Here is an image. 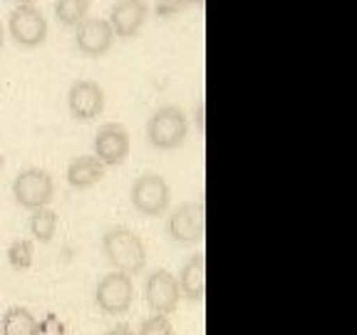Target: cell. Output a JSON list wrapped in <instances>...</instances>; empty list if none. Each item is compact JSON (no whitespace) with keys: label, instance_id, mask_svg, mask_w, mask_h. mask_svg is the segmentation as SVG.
<instances>
[{"label":"cell","instance_id":"obj_1","mask_svg":"<svg viewBox=\"0 0 357 335\" xmlns=\"http://www.w3.org/2000/svg\"><path fill=\"white\" fill-rule=\"evenodd\" d=\"M102 251H105L107 261L114 271L119 274L134 276L144 271L146 266V248L139 234H134L129 226H112L105 236H102Z\"/></svg>","mask_w":357,"mask_h":335},{"label":"cell","instance_id":"obj_2","mask_svg":"<svg viewBox=\"0 0 357 335\" xmlns=\"http://www.w3.org/2000/svg\"><path fill=\"white\" fill-rule=\"evenodd\" d=\"M186 134H189V119L176 105L159 107L146 122V140L154 149H178L186 142Z\"/></svg>","mask_w":357,"mask_h":335},{"label":"cell","instance_id":"obj_3","mask_svg":"<svg viewBox=\"0 0 357 335\" xmlns=\"http://www.w3.org/2000/svg\"><path fill=\"white\" fill-rule=\"evenodd\" d=\"M13 196L22 209H43L50 207V201L55 199V181L52 174L45 169L30 167L22 169L15 179H13Z\"/></svg>","mask_w":357,"mask_h":335},{"label":"cell","instance_id":"obj_4","mask_svg":"<svg viewBox=\"0 0 357 335\" xmlns=\"http://www.w3.org/2000/svg\"><path fill=\"white\" fill-rule=\"evenodd\" d=\"M129 199L142 216H162L172 204V189H169L167 179L162 174L146 172L134 179Z\"/></svg>","mask_w":357,"mask_h":335},{"label":"cell","instance_id":"obj_5","mask_svg":"<svg viewBox=\"0 0 357 335\" xmlns=\"http://www.w3.org/2000/svg\"><path fill=\"white\" fill-rule=\"evenodd\" d=\"M95 301L100 306V311H105L107 315H124L134 303L132 276L119 274V271L102 276L95 288Z\"/></svg>","mask_w":357,"mask_h":335},{"label":"cell","instance_id":"obj_6","mask_svg":"<svg viewBox=\"0 0 357 335\" xmlns=\"http://www.w3.org/2000/svg\"><path fill=\"white\" fill-rule=\"evenodd\" d=\"M169 236L176 244H201L206 234V211H204V201H189L174 209L169 216Z\"/></svg>","mask_w":357,"mask_h":335},{"label":"cell","instance_id":"obj_7","mask_svg":"<svg viewBox=\"0 0 357 335\" xmlns=\"http://www.w3.org/2000/svg\"><path fill=\"white\" fill-rule=\"evenodd\" d=\"M144 298L154 315H172L178 308V298H181L176 276L167 268L154 271L144 283Z\"/></svg>","mask_w":357,"mask_h":335},{"label":"cell","instance_id":"obj_8","mask_svg":"<svg viewBox=\"0 0 357 335\" xmlns=\"http://www.w3.org/2000/svg\"><path fill=\"white\" fill-rule=\"evenodd\" d=\"M10 38L22 47H40L47 40V20L35 6H17L10 13Z\"/></svg>","mask_w":357,"mask_h":335},{"label":"cell","instance_id":"obj_9","mask_svg":"<svg viewBox=\"0 0 357 335\" xmlns=\"http://www.w3.org/2000/svg\"><path fill=\"white\" fill-rule=\"evenodd\" d=\"M129 147H132V140H129V132L124 124L107 122L97 129L95 156L105 164V167H119V164L127 162Z\"/></svg>","mask_w":357,"mask_h":335},{"label":"cell","instance_id":"obj_10","mask_svg":"<svg viewBox=\"0 0 357 335\" xmlns=\"http://www.w3.org/2000/svg\"><path fill=\"white\" fill-rule=\"evenodd\" d=\"M67 107L77 122H92L105 112V89L92 80H75L67 92Z\"/></svg>","mask_w":357,"mask_h":335},{"label":"cell","instance_id":"obj_11","mask_svg":"<svg viewBox=\"0 0 357 335\" xmlns=\"http://www.w3.org/2000/svg\"><path fill=\"white\" fill-rule=\"evenodd\" d=\"M77 50L87 57H102L112 50L114 45V30H112L107 17H84L77 25L75 35Z\"/></svg>","mask_w":357,"mask_h":335},{"label":"cell","instance_id":"obj_12","mask_svg":"<svg viewBox=\"0 0 357 335\" xmlns=\"http://www.w3.org/2000/svg\"><path fill=\"white\" fill-rule=\"evenodd\" d=\"M149 17V3L146 0H117L112 6L109 25L114 38H134Z\"/></svg>","mask_w":357,"mask_h":335},{"label":"cell","instance_id":"obj_13","mask_svg":"<svg viewBox=\"0 0 357 335\" xmlns=\"http://www.w3.org/2000/svg\"><path fill=\"white\" fill-rule=\"evenodd\" d=\"M176 281L181 296H186L189 301H204V296H206V253H194L184 263Z\"/></svg>","mask_w":357,"mask_h":335},{"label":"cell","instance_id":"obj_14","mask_svg":"<svg viewBox=\"0 0 357 335\" xmlns=\"http://www.w3.org/2000/svg\"><path fill=\"white\" fill-rule=\"evenodd\" d=\"M107 167L97 159L95 154H84V156H75L73 162L67 164V184L73 189H92L95 184H100L105 179Z\"/></svg>","mask_w":357,"mask_h":335},{"label":"cell","instance_id":"obj_15","mask_svg":"<svg viewBox=\"0 0 357 335\" xmlns=\"http://www.w3.org/2000/svg\"><path fill=\"white\" fill-rule=\"evenodd\" d=\"M0 330H3V335H40V323L28 308L15 306L6 311Z\"/></svg>","mask_w":357,"mask_h":335},{"label":"cell","instance_id":"obj_16","mask_svg":"<svg viewBox=\"0 0 357 335\" xmlns=\"http://www.w3.org/2000/svg\"><path fill=\"white\" fill-rule=\"evenodd\" d=\"M57 226H60V216L50 207L35 209L33 216H30V234L40 244H50L57 234Z\"/></svg>","mask_w":357,"mask_h":335},{"label":"cell","instance_id":"obj_17","mask_svg":"<svg viewBox=\"0 0 357 335\" xmlns=\"http://www.w3.org/2000/svg\"><path fill=\"white\" fill-rule=\"evenodd\" d=\"M92 0H57L55 15L62 25H79L89 15Z\"/></svg>","mask_w":357,"mask_h":335},{"label":"cell","instance_id":"obj_18","mask_svg":"<svg viewBox=\"0 0 357 335\" xmlns=\"http://www.w3.org/2000/svg\"><path fill=\"white\" fill-rule=\"evenodd\" d=\"M35 261V244L30 239H17L8 246V263L13 271H28Z\"/></svg>","mask_w":357,"mask_h":335},{"label":"cell","instance_id":"obj_19","mask_svg":"<svg viewBox=\"0 0 357 335\" xmlns=\"http://www.w3.org/2000/svg\"><path fill=\"white\" fill-rule=\"evenodd\" d=\"M137 335H176V333H174V325L169 320V315H149L142 323Z\"/></svg>","mask_w":357,"mask_h":335},{"label":"cell","instance_id":"obj_20","mask_svg":"<svg viewBox=\"0 0 357 335\" xmlns=\"http://www.w3.org/2000/svg\"><path fill=\"white\" fill-rule=\"evenodd\" d=\"M105 335H137L129 325H114L112 330H107Z\"/></svg>","mask_w":357,"mask_h":335},{"label":"cell","instance_id":"obj_21","mask_svg":"<svg viewBox=\"0 0 357 335\" xmlns=\"http://www.w3.org/2000/svg\"><path fill=\"white\" fill-rule=\"evenodd\" d=\"M3 43H6V28H3V22H0V50H3Z\"/></svg>","mask_w":357,"mask_h":335},{"label":"cell","instance_id":"obj_22","mask_svg":"<svg viewBox=\"0 0 357 335\" xmlns=\"http://www.w3.org/2000/svg\"><path fill=\"white\" fill-rule=\"evenodd\" d=\"M15 3H17V6H33L35 0H15Z\"/></svg>","mask_w":357,"mask_h":335},{"label":"cell","instance_id":"obj_23","mask_svg":"<svg viewBox=\"0 0 357 335\" xmlns=\"http://www.w3.org/2000/svg\"><path fill=\"white\" fill-rule=\"evenodd\" d=\"M181 3H184V6H191V3H201V0H181Z\"/></svg>","mask_w":357,"mask_h":335}]
</instances>
